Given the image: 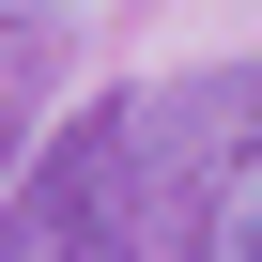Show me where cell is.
<instances>
[{"label": "cell", "mask_w": 262, "mask_h": 262, "mask_svg": "<svg viewBox=\"0 0 262 262\" xmlns=\"http://www.w3.org/2000/svg\"><path fill=\"white\" fill-rule=\"evenodd\" d=\"M139 247H231V262H262V62L139 93Z\"/></svg>", "instance_id": "1"}, {"label": "cell", "mask_w": 262, "mask_h": 262, "mask_svg": "<svg viewBox=\"0 0 262 262\" xmlns=\"http://www.w3.org/2000/svg\"><path fill=\"white\" fill-rule=\"evenodd\" d=\"M0 247H31V262H77V247H139V93H108L77 108L47 170L0 201Z\"/></svg>", "instance_id": "2"}]
</instances>
